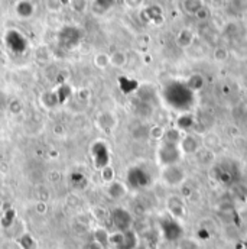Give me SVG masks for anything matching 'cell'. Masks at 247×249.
<instances>
[{
  "mask_svg": "<svg viewBox=\"0 0 247 249\" xmlns=\"http://www.w3.org/2000/svg\"><path fill=\"white\" fill-rule=\"evenodd\" d=\"M165 97L174 107H185L188 102H192V90L180 83H172L165 89Z\"/></svg>",
  "mask_w": 247,
  "mask_h": 249,
  "instance_id": "1",
  "label": "cell"
},
{
  "mask_svg": "<svg viewBox=\"0 0 247 249\" xmlns=\"http://www.w3.org/2000/svg\"><path fill=\"white\" fill-rule=\"evenodd\" d=\"M181 154L182 152L180 149V143L164 141V143L161 145V148L158 151V158H159V162L164 167H168V165L178 164V161L181 158Z\"/></svg>",
  "mask_w": 247,
  "mask_h": 249,
  "instance_id": "2",
  "label": "cell"
},
{
  "mask_svg": "<svg viewBox=\"0 0 247 249\" xmlns=\"http://www.w3.org/2000/svg\"><path fill=\"white\" fill-rule=\"evenodd\" d=\"M81 31L75 26H65L62 28L58 34V42L62 48H66V50H72L75 48L80 42H81Z\"/></svg>",
  "mask_w": 247,
  "mask_h": 249,
  "instance_id": "3",
  "label": "cell"
},
{
  "mask_svg": "<svg viewBox=\"0 0 247 249\" xmlns=\"http://www.w3.org/2000/svg\"><path fill=\"white\" fill-rule=\"evenodd\" d=\"M161 231H162V235L166 241H171V242H175V241H180L184 235V231H182V226L180 225V222L177 219H174L172 216L171 217H166L161 222Z\"/></svg>",
  "mask_w": 247,
  "mask_h": 249,
  "instance_id": "4",
  "label": "cell"
},
{
  "mask_svg": "<svg viewBox=\"0 0 247 249\" xmlns=\"http://www.w3.org/2000/svg\"><path fill=\"white\" fill-rule=\"evenodd\" d=\"M185 171L184 168H181L178 164L175 165H168V167H164V171H162V180L165 184L171 187H178L181 186L184 181H185Z\"/></svg>",
  "mask_w": 247,
  "mask_h": 249,
  "instance_id": "5",
  "label": "cell"
},
{
  "mask_svg": "<svg viewBox=\"0 0 247 249\" xmlns=\"http://www.w3.org/2000/svg\"><path fill=\"white\" fill-rule=\"evenodd\" d=\"M109 241L117 249H134L137 247V236L132 229L124 232H116Z\"/></svg>",
  "mask_w": 247,
  "mask_h": 249,
  "instance_id": "6",
  "label": "cell"
},
{
  "mask_svg": "<svg viewBox=\"0 0 247 249\" xmlns=\"http://www.w3.org/2000/svg\"><path fill=\"white\" fill-rule=\"evenodd\" d=\"M149 183H150V177L143 168L133 167L127 173V184L133 188H145L149 186Z\"/></svg>",
  "mask_w": 247,
  "mask_h": 249,
  "instance_id": "7",
  "label": "cell"
},
{
  "mask_svg": "<svg viewBox=\"0 0 247 249\" xmlns=\"http://www.w3.org/2000/svg\"><path fill=\"white\" fill-rule=\"evenodd\" d=\"M112 222L117 232H124V231H129L132 226V216L127 210L117 207L112 212Z\"/></svg>",
  "mask_w": 247,
  "mask_h": 249,
  "instance_id": "8",
  "label": "cell"
},
{
  "mask_svg": "<svg viewBox=\"0 0 247 249\" xmlns=\"http://www.w3.org/2000/svg\"><path fill=\"white\" fill-rule=\"evenodd\" d=\"M91 155H93V160L99 168H104L109 164L110 154H109L107 145L104 142H96L91 146Z\"/></svg>",
  "mask_w": 247,
  "mask_h": 249,
  "instance_id": "9",
  "label": "cell"
},
{
  "mask_svg": "<svg viewBox=\"0 0 247 249\" xmlns=\"http://www.w3.org/2000/svg\"><path fill=\"white\" fill-rule=\"evenodd\" d=\"M6 44L16 54L23 53L26 50V45H28L25 36L20 32H17V31H9L7 32V35H6Z\"/></svg>",
  "mask_w": 247,
  "mask_h": 249,
  "instance_id": "10",
  "label": "cell"
},
{
  "mask_svg": "<svg viewBox=\"0 0 247 249\" xmlns=\"http://www.w3.org/2000/svg\"><path fill=\"white\" fill-rule=\"evenodd\" d=\"M199 146H201V143H199L198 138H195L191 133H185L180 139V149L184 154H195L199 151Z\"/></svg>",
  "mask_w": 247,
  "mask_h": 249,
  "instance_id": "11",
  "label": "cell"
},
{
  "mask_svg": "<svg viewBox=\"0 0 247 249\" xmlns=\"http://www.w3.org/2000/svg\"><path fill=\"white\" fill-rule=\"evenodd\" d=\"M33 10H35L33 4L28 0H22L16 6V12L20 18H31L33 15Z\"/></svg>",
  "mask_w": 247,
  "mask_h": 249,
  "instance_id": "12",
  "label": "cell"
},
{
  "mask_svg": "<svg viewBox=\"0 0 247 249\" xmlns=\"http://www.w3.org/2000/svg\"><path fill=\"white\" fill-rule=\"evenodd\" d=\"M169 210L174 219H178L180 216L184 214V204L180 201V198H171L169 200Z\"/></svg>",
  "mask_w": 247,
  "mask_h": 249,
  "instance_id": "13",
  "label": "cell"
},
{
  "mask_svg": "<svg viewBox=\"0 0 247 249\" xmlns=\"http://www.w3.org/2000/svg\"><path fill=\"white\" fill-rule=\"evenodd\" d=\"M230 9L236 13H245L247 10V0H230Z\"/></svg>",
  "mask_w": 247,
  "mask_h": 249,
  "instance_id": "14",
  "label": "cell"
},
{
  "mask_svg": "<svg viewBox=\"0 0 247 249\" xmlns=\"http://www.w3.org/2000/svg\"><path fill=\"white\" fill-rule=\"evenodd\" d=\"M178 249H201L199 244L192 238H181L178 241Z\"/></svg>",
  "mask_w": 247,
  "mask_h": 249,
  "instance_id": "15",
  "label": "cell"
},
{
  "mask_svg": "<svg viewBox=\"0 0 247 249\" xmlns=\"http://www.w3.org/2000/svg\"><path fill=\"white\" fill-rule=\"evenodd\" d=\"M204 7L201 0H185V10L189 13H198Z\"/></svg>",
  "mask_w": 247,
  "mask_h": 249,
  "instance_id": "16",
  "label": "cell"
},
{
  "mask_svg": "<svg viewBox=\"0 0 247 249\" xmlns=\"http://www.w3.org/2000/svg\"><path fill=\"white\" fill-rule=\"evenodd\" d=\"M192 116H191V113H182L180 118H178V127L180 129H182V130H188L191 126H192Z\"/></svg>",
  "mask_w": 247,
  "mask_h": 249,
  "instance_id": "17",
  "label": "cell"
},
{
  "mask_svg": "<svg viewBox=\"0 0 247 249\" xmlns=\"http://www.w3.org/2000/svg\"><path fill=\"white\" fill-rule=\"evenodd\" d=\"M110 196L115 197V198H120L124 196V187L120 184V183H113L110 190H109Z\"/></svg>",
  "mask_w": 247,
  "mask_h": 249,
  "instance_id": "18",
  "label": "cell"
},
{
  "mask_svg": "<svg viewBox=\"0 0 247 249\" xmlns=\"http://www.w3.org/2000/svg\"><path fill=\"white\" fill-rule=\"evenodd\" d=\"M191 41H192V34H191L189 31H182V32L180 34V36H178V44H181L182 47L189 45Z\"/></svg>",
  "mask_w": 247,
  "mask_h": 249,
  "instance_id": "19",
  "label": "cell"
},
{
  "mask_svg": "<svg viewBox=\"0 0 247 249\" xmlns=\"http://www.w3.org/2000/svg\"><path fill=\"white\" fill-rule=\"evenodd\" d=\"M93 1H94V6L99 7L100 10H109L116 3V0H93Z\"/></svg>",
  "mask_w": 247,
  "mask_h": 249,
  "instance_id": "20",
  "label": "cell"
},
{
  "mask_svg": "<svg viewBox=\"0 0 247 249\" xmlns=\"http://www.w3.org/2000/svg\"><path fill=\"white\" fill-rule=\"evenodd\" d=\"M110 62L113 64V65H116V67H122L124 62H126V57H124L123 53H115L113 55H112V58H110Z\"/></svg>",
  "mask_w": 247,
  "mask_h": 249,
  "instance_id": "21",
  "label": "cell"
},
{
  "mask_svg": "<svg viewBox=\"0 0 247 249\" xmlns=\"http://www.w3.org/2000/svg\"><path fill=\"white\" fill-rule=\"evenodd\" d=\"M71 6L75 12H84L87 7V0H72Z\"/></svg>",
  "mask_w": 247,
  "mask_h": 249,
  "instance_id": "22",
  "label": "cell"
},
{
  "mask_svg": "<svg viewBox=\"0 0 247 249\" xmlns=\"http://www.w3.org/2000/svg\"><path fill=\"white\" fill-rule=\"evenodd\" d=\"M109 62H110V58H109L107 55H104V54H99V55L96 57V64H97L100 68L106 67Z\"/></svg>",
  "mask_w": 247,
  "mask_h": 249,
  "instance_id": "23",
  "label": "cell"
},
{
  "mask_svg": "<svg viewBox=\"0 0 247 249\" xmlns=\"http://www.w3.org/2000/svg\"><path fill=\"white\" fill-rule=\"evenodd\" d=\"M124 1H126V4L130 6V7H137V6L142 4V0H124Z\"/></svg>",
  "mask_w": 247,
  "mask_h": 249,
  "instance_id": "24",
  "label": "cell"
}]
</instances>
